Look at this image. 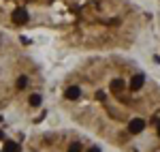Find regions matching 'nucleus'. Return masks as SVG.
Returning <instances> with one entry per match:
<instances>
[{
    "label": "nucleus",
    "instance_id": "1",
    "mask_svg": "<svg viewBox=\"0 0 160 152\" xmlns=\"http://www.w3.org/2000/svg\"><path fill=\"white\" fill-rule=\"evenodd\" d=\"M143 128H145V122H143L141 118H132V120L128 122V133H132V135L141 133Z\"/></svg>",
    "mask_w": 160,
    "mask_h": 152
},
{
    "label": "nucleus",
    "instance_id": "2",
    "mask_svg": "<svg viewBox=\"0 0 160 152\" xmlns=\"http://www.w3.org/2000/svg\"><path fill=\"white\" fill-rule=\"evenodd\" d=\"M28 22V11L26 9H15L13 11V24H26Z\"/></svg>",
    "mask_w": 160,
    "mask_h": 152
},
{
    "label": "nucleus",
    "instance_id": "3",
    "mask_svg": "<svg viewBox=\"0 0 160 152\" xmlns=\"http://www.w3.org/2000/svg\"><path fill=\"white\" fill-rule=\"evenodd\" d=\"M143 81H145V79H143V75H135L132 77V79H130V90H141V86H143Z\"/></svg>",
    "mask_w": 160,
    "mask_h": 152
},
{
    "label": "nucleus",
    "instance_id": "4",
    "mask_svg": "<svg viewBox=\"0 0 160 152\" xmlns=\"http://www.w3.org/2000/svg\"><path fill=\"white\" fill-rule=\"evenodd\" d=\"M79 94H81V90H79V86H71V88L66 90V99H71V101H75V99H79Z\"/></svg>",
    "mask_w": 160,
    "mask_h": 152
},
{
    "label": "nucleus",
    "instance_id": "5",
    "mask_svg": "<svg viewBox=\"0 0 160 152\" xmlns=\"http://www.w3.org/2000/svg\"><path fill=\"white\" fill-rule=\"evenodd\" d=\"M122 90H124V81L122 79H113V81H111V92H113V94H120Z\"/></svg>",
    "mask_w": 160,
    "mask_h": 152
},
{
    "label": "nucleus",
    "instance_id": "6",
    "mask_svg": "<svg viewBox=\"0 0 160 152\" xmlns=\"http://www.w3.org/2000/svg\"><path fill=\"white\" fill-rule=\"evenodd\" d=\"M4 152H19V146L15 141H7L4 144Z\"/></svg>",
    "mask_w": 160,
    "mask_h": 152
},
{
    "label": "nucleus",
    "instance_id": "7",
    "mask_svg": "<svg viewBox=\"0 0 160 152\" xmlns=\"http://www.w3.org/2000/svg\"><path fill=\"white\" fill-rule=\"evenodd\" d=\"M41 101H43V99H41V94H32V97H30V105H32V107H38Z\"/></svg>",
    "mask_w": 160,
    "mask_h": 152
},
{
    "label": "nucleus",
    "instance_id": "8",
    "mask_svg": "<svg viewBox=\"0 0 160 152\" xmlns=\"http://www.w3.org/2000/svg\"><path fill=\"white\" fill-rule=\"evenodd\" d=\"M26 86H28V77L22 75L19 79H17V88H26Z\"/></svg>",
    "mask_w": 160,
    "mask_h": 152
},
{
    "label": "nucleus",
    "instance_id": "9",
    "mask_svg": "<svg viewBox=\"0 0 160 152\" xmlns=\"http://www.w3.org/2000/svg\"><path fill=\"white\" fill-rule=\"evenodd\" d=\"M68 152H81V146H79V144H73V146L68 148Z\"/></svg>",
    "mask_w": 160,
    "mask_h": 152
},
{
    "label": "nucleus",
    "instance_id": "10",
    "mask_svg": "<svg viewBox=\"0 0 160 152\" xmlns=\"http://www.w3.org/2000/svg\"><path fill=\"white\" fill-rule=\"evenodd\" d=\"M96 99H98V101H102V99H105V92H100V90H98V92H96Z\"/></svg>",
    "mask_w": 160,
    "mask_h": 152
},
{
    "label": "nucleus",
    "instance_id": "11",
    "mask_svg": "<svg viewBox=\"0 0 160 152\" xmlns=\"http://www.w3.org/2000/svg\"><path fill=\"white\" fill-rule=\"evenodd\" d=\"M156 131H158V137H160V120H156Z\"/></svg>",
    "mask_w": 160,
    "mask_h": 152
},
{
    "label": "nucleus",
    "instance_id": "12",
    "mask_svg": "<svg viewBox=\"0 0 160 152\" xmlns=\"http://www.w3.org/2000/svg\"><path fill=\"white\" fill-rule=\"evenodd\" d=\"M88 152H100V148H96V146H94V148H90Z\"/></svg>",
    "mask_w": 160,
    "mask_h": 152
},
{
    "label": "nucleus",
    "instance_id": "13",
    "mask_svg": "<svg viewBox=\"0 0 160 152\" xmlns=\"http://www.w3.org/2000/svg\"><path fill=\"white\" fill-rule=\"evenodd\" d=\"M0 122H2V116H0Z\"/></svg>",
    "mask_w": 160,
    "mask_h": 152
}]
</instances>
